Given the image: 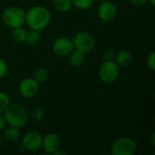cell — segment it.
Returning a JSON list of instances; mask_svg holds the SVG:
<instances>
[{"label":"cell","mask_w":155,"mask_h":155,"mask_svg":"<svg viewBox=\"0 0 155 155\" xmlns=\"http://www.w3.org/2000/svg\"><path fill=\"white\" fill-rule=\"evenodd\" d=\"M51 20L50 11L43 5H35L25 12V24L30 29L43 31Z\"/></svg>","instance_id":"6da1fadb"},{"label":"cell","mask_w":155,"mask_h":155,"mask_svg":"<svg viewBox=\"0 0 155 155\" xmlns=\"http://www.w3.org/2000/svg\"><path fill=\"white\" fill-rule=\"evenodd\" d=\"M3 115L6 124L16 128H23L28 121V113L25 106L18 103H10L4 111Z\"/></svg>","instance_id":"7a4b0ae2"},{"label":"cell","mask_w":155,"mask_h":155,"mask_svg":"<svg viewBox=\"0 0 155 155\" xmlns=\"http://www.w3.org/2000/svg\"><path fill=\"white\" fill-rule=\"evenodd\" d=\"M43 136L36 131L26 133L21 141V148L28 152H35L42 147Z\"/></svg>","instance_id":"52a82bcc"},{"label":"cell","mask_w":155,"mask_h":155,"mask_svg":"<svg viewBox=\"0 0 155 155\" xmlns=\"http://www.w3.org/2000/svg\"><path fill=\"white\" fill-rule=\"evenodd\" d=\"M94 0H72V5L79 10H87L93 6Z\"/></svg>","instance_id":"d6986e66"},{"label":"cell","mask_w":155,"mask_h":155,"mask_svg":"<svg viewBox=\"0 0 155 155\" xmlns=\"http://www.w3.org/2000/svg\"><path fill=\"white\" fill-rule=\"evenodd\" d=\"M19 94L25 98H33L39 92V84L32 77L23 79L18 84Z\"/></svg>","instance_id":"9c48e42d"},{"label":"cell","mask_w":155,"mask_h":155,"mask_svg":"<svg viewBox=\"0 0 155 155\" xmlns=\"http://www.w3.org/2000/svg\"><path fill=\"white\" fill-rule=\"evenodd\" d=\"M42 147L47 154H53L61 147V138L54 133H49L43 137Z\"/></svg>","instance_id":"8fae6325"},{"label":"cell","mask_w":155,"mask_h":155,"mask_svg":"<svg viewBox=\"0 0 155 155\" xmlns=\"http://www.w3.org/2000/svg\"><path fill=\"white\" fill-rule=\"evenodd\" d=\"M20 135H21L20 129L14 127V126H9L8 128L5 130V133H4V138L7 142H10V143L16 142L19 139Z\"/></svg>","instance_id":"5bb4252c"},{"label":"cell","mask_w":155,"mask_h":155,"mask_svg":"<svg viewBox=\"0 0 155 155\" xmlns=\"http://www.w3.org/2000/svg\"><path fill=\"white\" fill-rule=\"evenodd\" d=\"M129 3L136 7H140V6H143L144 5H146L148 3V0H129Z\"/></svg>","instance_id":"d4e9b609"},{"label":"cell","mask_w":155,"mask_h":155,"mask_svg":"<svg viewBox=\"0 0 155 155\" xmlns=\"http://www.w3.org/2000/svg\"><path fill=\"white\" fill-rule=\"evenodd\" d=\"M48 76H49L48 71L45 68L41 67V68H38L37 70H35V72L34 73L33 78L40 84L45 83L48 79Z\"/></svg>","instance_id":"ac0fdd59"},{"label":"cell","mask_w":155,"mask_h":155,"mask_svg":"<svg viewBox=\"0 0 155 155\" xmlns=\"http://www.w3.org/2000/svg\"><path fill=\"white\" fill-rule=\"evenodd\" d=\"M54 155H64L65 154V153H64V152H62V151H60V149H58L57 151H55L54 153Z\"/></svg>","instance_id":"4316f807"},{"label":"cell","mask_w":155,"mask_h":155,"mask_svg":"<svg viewBox=\"0 0 155 155\" xmlns=\"http://www.w3.org/2000/svg\"><path fill=\"white\" fill-rule=\"evenodd\" d=\"M5 125H6V122H5V119L3 115V114H0V131H2L3 129L5 128Z\"/></svg>","instance_id":"484cf974"},{"label":"cell","mask_w":155,"mask_h":155,"mask_svg":"<svg viewBox=\"0 0 155 155\" xmlns=\"http://www.w3.org/2000/svg\"><path fill=\"white\" fill-rule=\"evenodd\" d=\"M40 37L41 35H40L39 31L29 28V30H26V33H25V43L27 45H35L36 43L39 42Z\"/></svg>","instance_id":"2e32d148"},{"label":"cell","mask_w":155,"mask_h":155,"mask_svg":"<svg viewBox=\"0 0 155 155\" xmlns=\"http://www.w3.org/2000/svg\"><path fill=\"white\" fill-rule=\"evenodd\" d=\"M72 41L74 49L84 54L90 53L95 45L94 37L86 31H78L74 35Z\"/></svg>","instance_id":"5b68a950"},{"label":"cell","mask_w":155,"mask_h":155,"mask_svg":"<svg viewBox=\"0 0 155 155\" xmlns=\"http://www.w3.org/2000/svg\"><path fill=\"white\" fill-rule=\"evenodd\" d=\"M94 1H98V2L101 3V2H103V1H104V0H94Z\"/></svg>","instance_id":"4dcf8cb0"},{"label":"cell","mask_w":155,"mask_h":155,"mask_svg":"<svg viewBox=\"0 0 155 155\" xmlns=\"http://www.w3.org/2000/svg\"><path fill=\"white\" fill-rule=\"evenodd\" d=\"M53 5L58 12H67L71 9L72 5V0H52Z\"/></svg>","instance_id":"9a60e30c"},{"label":"cell","mask_w":155,"mask_h":155,"mask_svg":"<svg viewBox=\"0 0 155 155\" xmlns=\"http://www.w3.org/2000/svg\"><path fill=\"white\" fill-rule=\"evenodd\" d=\"M114 62L120 67H126L130 65L133 62V54L126 50H122L115 53Z\"/></svg>","instance_id":"7c38bea8"},{"label":"cell","mask_w":155,"mask_h":155,"mask_svg":"<svg viewBox=\"0 0 155 155\" xmlns=\"http://www.w3.org/2000/svg\"><path fill=\"white\" fill-rule=\"evenodd\" d=\"M25 33H26V30L23 26H19V27L13 28L12 34H11L12 39L15 43H25Z\"/></svg>","instance_id":"e0dca14e"},{"label":"cell","mask_w":155,"mask_h":155,"mask_svg":"<svg viewBox=\"0 0 155 155\" xmlns=\"http://www.w3.org/2000/svg\"><path fill=\"white\" fill-rule=\"evenodd\" d=\"M53 52L59 57L68 56L74 50V44L72 39L68 37H58L53 44Z\"/></svg>","instance_id":"ba28073f"},{"label":"cell","mask_w":155,"mask_h":155,"mask_svg":"<svg viewBox=\"0 0 155 155\" xmlns=\"http://www.w3.org/2000/svg\"><path fill=\"white\" fill-rule=\"evenodd\" d=\"M120 75V66L114 61H104L99 67V77L105 84L114 83Z\"/></svg>","instance_id":"8992f818"},{"label":"cell","mask_w":155,"mask_h":155,"mask_svg":"<svg viewBox=\"0 0 155 155\" xmlns=\"http://www.w3.org/2000/svg\"><path fill=\"white\" fill-rule=\"evenodd\" d=\"M137 150L136 141L132 137H122L114 141L111 147L113 155H134Z\"/></svg>","instance_id":"277c9868"},{"label":"cell","mask_w":155,"mask_h":155,"mask_svg":"<svg viewBox=\"0 0 155 155\" xmlns=\"http://www.w3.org/2000/svg\"><path fill=\"white\" fill-rule=\"evenodd\" d=\"M154 136H155V133H154V132H153V134H152V143H153V145H154V144H155Z\"/></svg>","instance_id":"83f0119b"},{"label":"cell","mask_w":155,"mask_h":155,"mask_svg":"<svg viewBox=\"0 0 155 155\" xmlns=\"http://www.w3.org/2000/svg\"><path fill=\"white\" fill-rule=\"evenodd\" d=\"M2 20L6 26L12 29L23 26L25 24V12L22 7L9 6L3 11Z\"/></svg>","instance_id":"3957f363"},{"label":"cell","mask_w":155,"mask_h":155,"mask_svg":"<svg viewBox=\"0 0 155 155\" xmlns=\"http://www.w3.org/2000/svg\"><path fill=\"white\" fill-rule=\"evenodd\" d=\"M98 16L104 22H111L113 21L117 15V7L115 4L112 1L104 0L101 2L98 10Z\"/></svg>","instance_id":"30bf717a"},{"label":"cell","mask_w":155,"mask_h":155,"mask_svg":"<svg viewBox=\"0 0 155 155\" xmlns=\"http://www.w3.org/2000/svg\"><path fill=\"white\" fill-rule=\"evenodd\" d=\"M2 144H3V139H2V137L0 135V147L2 146Z\"/></svg>","instance_id":"f546056e"},{"label":"cell","mask_w":155,"mask_h":155,"mask_svg":"<svg viewBox=\"0 0 155 155\" xmlns=\"http://www.w3.org/2000/svg\"><path fill=\"white\" fill-rule=\"evenodd\" d=\"M146 62H147V65H148V67L151 69V70H153V71H154L155 70V52H151L150 53V54L148 55V57H147V60H146Z\"/></svg>","instance_id":"cb8c5ba5"},{"label":"cell","mask_w":155,"mask_h":155,"mask_svg":"<svg viewBox=\"0 0 155 155\" xmlns=\"http://www.w3.org/2000/svg\"><path fill=\"white\" fill-rule=\"evenodd\" d=\"M10 104V98L7 94L0 92V114H3Z\"/></svg>","instance_id":"ffe728a7"},{"label":"cell","mask_w":155,"mask_h":155,"mask_svg":"<svg viewBox=\"0 0 155 155\" xmlns=\"http://www.w3.org/2000/svg\"><path fill=\"white\" fill-rule=\"evenodd\" d=\"M115 52L112 49H107L103 53V58L104 61H114Z\"/></svg>","instance_id":"603a6c76"},{"label":"cell","mask_w":155,"mask_h":155,"mask_svg":"<svg viewBox=\"0 0 155 155\" xmlns=\"http://www.w3.org/2000/svg\"><path fill=\"white\" fill-rule=\"evenodd\" d=\"M28 115H30L35 121H40V120L43 119V117L45 115V113H44V111H43L42 108H40V107H35V108H33L30 111V113H29Z\"/></svg>","instance_id":"44dd1931"},{"label":"cell","mask_w":155,"mask_h":155,"mask_svg":"<svg viewBox=\"0 0 155 155\" xmlns=\"http://www.w3.org/2000/svg\"><path fill=\"white\" fill-rule=\"evenodd\" d=\"M8 71V66L6 62L5 61V59L0 57V79L4 78Z\"/></svg>","instance_id":"7402d4cb"},{"label":"cell","mask_w":155,"mask_h":155,"mask_svg":"<svg viewBox=\"0 0 155 155\" xmlns=\"http://www.w3.org/2000/svg\"><path fill=\"white\" fill-rule=\"evenodd\" d=\"M68 57L70 64L75 68L81 67L85 63V54L75 49L68 55Z\"/></svg>","instance_id":"4fadbf2b"},{"label":"cell","mask_w":155,"mask_h":155,"mask_svg":"<svg viewBox=\"0 0 155 155\" xmlns=\"http://www.w3.org/2000/svg\"><path fill=\"white\" fill-rule=\"evenodd\" d=\"M148 2H149L153 6H154L155 5V0H148Z\"/></svg>","instance_id":"f1b7e54d"}]
</instances>
